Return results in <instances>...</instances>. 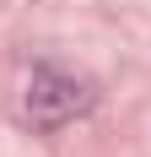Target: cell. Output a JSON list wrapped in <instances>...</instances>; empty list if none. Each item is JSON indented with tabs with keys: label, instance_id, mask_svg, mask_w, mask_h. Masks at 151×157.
<instances>
[{
	"label": "cell",
	"instance_id": "cell-1",
	"mask_svg": "<svg viewBox=\"0 0 151 157\" xmlns=\"http://www.w3.org/2000/svg\"><path fill=\"white\" fill-rule=\"evenodd\" d=\"M92 103L87 81L65 76V71H32V87H27V114L38 125H65L70 114H81Z\"/></svg>",
	"mask_w": 151,
	"mask_h": 157
}]
</instances>
